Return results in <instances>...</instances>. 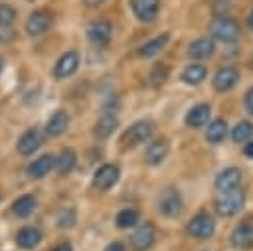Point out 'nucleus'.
<instances>
[{"label": "nucleus", "mask_w": 253, "mask_h": 251, "mask_svg": "<svg viewBox=\"0 0 253 251\" xmlns=\"http://www.w3.org/2000/svg\"><path fill=\"white\" fill-rule=\"evenodd\" d=\"M208 36L213 42L231 45V43L239 42V38H241V26L229 14H217L208 24Z\"/></svg>", "instance_id": "f257e3e1"}, {"label": "nucleus", "mask_w": 253, "mask_h": 251, "mask_svg": "<svg viewBox=\"0 0 253 251\" xmlns=\"http://www.w3.org/2000/svg\"><path fill=\"white\" fill-rule=\"evenodd\" d=\"M154 130H156V125H154V121H150V119H142V121L132 123V125L121 134V140H119V142H121V150H132V148H136V146L148 142V140L152 138Z\"/></svg>", "instance_id": "f03ea898"}, {"label": "nucleus", "mask_w": 253, "mask_h": 251, "mask_svg": "<svg viewBox=\"0 0 253 251\" xmlns=\"http://www.w3.org/2000/svg\"><path fill=\"white\" fill-rule=\"evenodd\" d=\"M243 206H245V192L241 188L221 192L213 200V209L219 217H233L243 209Z\"/></svg>", "instance_id": "7ed1b4c3"}, {"label": "nucleus", "mask_w": 253, "mask_h": 251, "mask_svg": "<svg viewBox=\"0 0 253 251\" xmlns=\"http://www.w3.org/2000/svg\"><path fill=\"white\" fill-rule=\"evenodd\" d=\"M186 233L198 241H208L215 233V219L208 211H198L192 215V219L186 223Z\"/></svg>", "instance_id": "20e7f679"}, {"label": "nucleus", "mask_w": 253, "mask_h": 251, "mask_svg": "<svg viewBox=\"0 0 253 251\" xmlns=\"http://www.w3.org/2000/svg\"><path fill=\"white\" fill-rule=\"evenodd\" d=\"M158 211L160 215L168 217V219H176L182 215L184 211V200H182V194L176 190V188H166L160 198H158Z\"/></svg>", "instance_id": "39448f33"}, {"label": "nucleus", "mask_w": 253, "mask_h": 251, "mask_svg": "<svg viewBox=\"0 0 253 251\" xmlns=\"http://www.w3.org/2000/svg\"><path fill=\"white\" fill-rule=\"evenodd\" d=\"M239 79H241V73L235 65H221L211 75V87L215 93H229L231 89L237 87Z\"/></svg>", "instance_id": "423d86ee"}, {"label": "nucleus", "mask_w": 253, "mask_h": 251, "mask_svg": "<svg viewBox=\"0 0 253 251\" xmlns=\"http://www.w3.org/2000/svg\"><path fill=\"white\" fill-rule=\"evenodd\" d=\"M156 225L152 221H144L132 231L128 245L132 251H150L156 243Z\"/></svg>", "instance_id": "0eeeda50"}, {"label": "nucleus", "mask_w": 253, "mask_h": 251, "mask_svg": "<svg viewBox=\"0 0 253 251\" xmlns=\"http://www.w3.org/2000/svg\"><path fill=\"white\" fill-rule=\"evenodd\" d=\"M51 24H53V14L49 10H45V8H40V10H36V12H32L28 16L24 28H26V34L28 36L38 38V36L45 34L51 28Z\"/></svg>", "instance_id": "6e6552de"}, {"label": "nucleus", "mask_w": 253, "mask_h": 251, "mask_svg": "<svg viewBox=\"0 0 253 251\" xmlns=\"http://www.w3.org/2000/svg\"><path fill=\"white\" fill-rule=\"evenodd\" d=\"M87 40L95 47H107L113 40V26L107 20H95L87 26Z\"/></svg>", "instance_id": "1a4fd4ad"}, {"label": "nucleus", "mask_w": 253, "mask_h": 251, "mask_svg": "<svg viewBox=\"0 0 253 251\" xmlns=\"http://www.w3.org/2000/svg\"><path fill=\"white\" fill-rule=\"evenodd\" d=\"M215 53V42L210 36H200L196 40H192L186 47V55L194 61H206L210 57H213Z\"/></svg>", "instance_id": "9d476101"}, {"label": "nucleus", "mask_w": 253, "mask_h": 251, "mask_svg": "<svg viewBox=\"0 0 253 251\" xmlns=\"http://www.w3.org/2000/svg\"><path fill=\"white\" fill-rule=\"evenodd\" d=\"M119 176H121L119 166L107 162V164H103V166H99L95 170V174H93V188H97L101 192H107L109 188H113L119 182Z\"/></svg>", "instance_id": "9b49d317"}, {"label": "nucleus", "mask_w": 253, "mask_h": 251, "mask_svg": "<svg viewBox=\"0 0 253 251\" xmlns=\"http://www.w3.org/2000/svg\"><path fill=\"white\" fill-rule=\"evenodd\" d=\"M130 10L138 22L152 24L160 14V0H128Z\"/></svg>", "instance_id": "f8f14e48"}, {"label": "nucleus", "mask_w": 253, "mask_h": 251, "mask_svg": "<svg viewBox=\"0 0 253 251\" xmlns=\"http://www.w3.org/2000/svg\"><path fill=\"white\" fill-rule=\"evenodd\" d=\"M229 243L235 249H251L253 247V219L239 221L229 235Z\"/></svg>", "instance_id": "ddd939ff"}, {"label": "nucleus", "mask_w": 253, "mask_h": 251, "mask_svg": "<svg viewBox=\"0 0 253 251\" xmlns=\"http://www.w3.org/2000/svg\"><path fill=\"white\" fill-rule=\"evenodd\" d=\"M241 180H243V174L237 166H227L223 168L215 180H213V188L221 194V192H229V190H235V188H241Z\"/></svg>", "instance_id": "4468645a"}, {"label": "nucleus", "mask_w": 253, "mask_h": 251, "mask_svg": "<svg viewBox=\"0 0 253 251\" xmlns=\"http://www.w3.org/2000/svg\"><path fill=\"white\" fill-rule=\"evenodd\" d=\"M168 152H170V144L164 136L152 138V140H148V144L144 148V162L150 164V166H158L166 160Z\"/></svg>", "instance_id": "2eb2a0df"}, {"label": "nucleus", "mask_w": 253, "mask_h": 251, "mask_svg": "<svg viewBox=\"0 0 253 251\" xmlns=\"http://www.w3.org/2000/svg\"><path fill=\"white\" fill-rule=\"evenodd\" d=\"M79 63H81V57L77 51H65L53 65V77L55 79H65V77H71L77 69H79Z\"/></svg>", "instance_id": "dca6fc26"}, {"label": "nucleus", "mask_w": 253, "mask_h": 251, "mask_svg": "<svg viewBox=\"0 0 253 251\" xmlns=\"http://www.w3.org/2000/svg\"><path fill=\"white\" fill-rule=\"evenodd\" d=\"M210 119H211V105L210 103H198L186 113L184 123L190 128H204L210 123Z\"/></svg>", "instance_id": "f3484780"}, {"label": "nucleus", "mask_w": 253, "mask_h": 251, "mask_svg": "<svg viewBox=\"0 0 253 251\" xmlns=\"http://www.w3.org/2000/svg\"><path fill=\"white\" fill-rule=\"evenodd\" d=\"M168 42H170V32H162V34H158V36L146 40V42L136 49V55L142 57V59H150V57L158 55V53L168 45Z\"/></svg>", "instance_id": "a211bd4d"}, {"label": "nucleus", "mask_w": 253, "mask_h": 251, "mask_svg": "<svg viewBox=\"0 0 253 251\" xmlns=\"http://www.w3.org/2000/svg\"><path fill=\"white\" fill-rule=\"evenodd\" d=\"M42 142H43L42 132H40L38 128H28V130L18 138L16 148H18V152H20L22 156H30V154H34V152L42 146Z\"/></svg>", "instance_id": "6ab92c4d"}, {"label": "nucleus", "mask_w": 253, "mask_h": 251, "mask_svg": "<svg viewBox=\"0 0 253 251\" xmlns=\"http://www.w3.org/2000/svg\"><path fill=\"white\" fill-rule=\"evenodd\" d=\"M206 77H208V67L204 63H196V61L194 63H188L182 69V73H180L182 83H186L190 87H198L200 83L206 81Z\"/></svg>", "instance_id": "aec40b11"}, {"label": "nucleus", "mask_w": 253, "mask_h": 251, "mask_svg": "<svg viewBox=\"0 0 253 251\" xmlns=\"http://www.w3.org/2000/svg\"><path fill=\"white\" fill-rule=\"evenodd\" d=\"M117 126H119V119H117V115L111 113V111H105V113L99 117V121L95 123L93 134H95L97 138L105 140V138H109V136L117 130Z\"/></svg>", "instance_id": "412c9836"}, {"label": "nucleus", "mask_w": 253, "mask_h": 251, "mask_svg": "<svg viewBox=\"0 0 253 251\" xmlns=\"http://www.w3.org/2000/svg\"><path fill=\"white\" fill-rule=\"evenodd\" d=\"M53 164H55V156L53 154H42L40 158H36L34 162H30L28 176L34 178V180H42V178H45L53 170Z\"/></svg>", "instance_id": "4be33fe9"}, {"label": "nucleus", "mask_w": 253, "mask_h": 251, "mask_svg": "<svg viewBox=\"0 0 253 251\" xmlns=\"http://www.w3.org/2000/svg\"><path fill=\"white\" fill-rule=\"evenodd\" d=\"M227 136V123L225 119H213L206 125V132H204V138L206 142L210 144H221Z\"/></svg>", "instance_id": "5701e85b"}, {"label": "nucleus", "mask_w": 253, "mask_h": 251, "mask_svg": "<svg viewBox=\"0 0 253 251\" xmlns=\"http://www.w3.org/2000/svg\"><path fill=\"white\" fill-rule=\"evenodd\" d=\"M67 126H69V115H67V111H55L49 119H47V125H45V132L49 134V136H61L65 130H67Z\"/></svg>", "instance_id": "b1692460"}, {"label": "nucleus", "mask_w": 253, "mask_h": 251, "mask_svg": "<svg viewBox=\"0 0 253 251\" xmlns=\"http://www.w3.org/2000/svg\"><path fill=\"white\" fill-rule=\"evenodd\" d=\"M42 241V231L34 225H26L16 233V243L22 249H34Z\"/></svg>", "instance_id": "393cba45"}, {"label": "nucleus", "mask_w": 253, "mask_h": 251, "mask_svg": "<svg viewBox=\"0 0 253 251\" xmlns=\"http://www.w3.org/2000/svg\"><path fill=\"white\" fill-rule=\"evenodd\" d=\"M75 164H77V154H75V150L73 148H63L61 152H59V156L55 158V164H53V168L57 170V174L59 176H67L73 168H75Z\"/></svg>", "instance_id": "a878e982"}, {"label": "nucleus", "mask_w": 253, "mask_h": 251, "mask_svg": "<svg viewBox=\"0 0 253 251\" xmlns=\"http://www.w3.org/2000/svg\"><path fill=\"white\" fill-rule=\"evenodd\" d=\"M36 206H38L36 196H32V194H24V196H20V198L14 202L12 211H14L18 217H28V215L36 209Z\"/></svg>", "instance_id": "bb28decb"}, {"label": "nucleus", "mask_w": 253, "mask_h": 251, "mask_svg": "<svg viewBox=\"0 0 253 251\" xmlns=\"http://www.w3.org/2000/svg\"><path fill=\"white\" fill-rule=\"evenodd\" d=\"M253 138V123L251 121H237L231 128V140L235 144H243Z\"/></svg>", "instance_id": "cd10ccee"}, {"label": "nucleus", "mask_w": 253, "mask_h": 251, "mask_svg": "<svg viewBox=\"0 0 253 251\" xmlns=\"http://www.w3.org/2000/svg\"><path fill=\"white\" fill-rule=\"evenodd\" d=\"M138 219H140V213H138L136 208H123L117 213L115 223H117L119 229H128V227H134L138 223Z\"/></svg>", "instance_id": "c85d7f7f"}, {"label": "nucleus", "mask_w": 253, "mask_h": 251, "mask_svg": "<svg viewBox=\"0 0 253 251\" xmlns=\"http://www.w3.org/2000/svg\"><path fill=\"white\" fill-rule=\"evenodd\" d=\"M168 77H170V67L166 63H154L148 71V83L152 87H162Z\"/></svg>", "instance_id": "c756f323"}, {"label": "nucleus", "mask_w": 253, "mask_h": 251, "mask_svg": "<svg viewBox=\"0 0 253 251\" xmlns=\"http://www.w3.org/2000/svg\"><path fill=\"white\" fill-rule=\"evenodd\" d=\"M16 22V10L10 4H0V30L10 28Z\"/></svg>", "instance_id": "7c9ffc66"}, {"label": "nucleus", "mask_w": 253, "mask_h": 251, "mask_svg": "<svg viewBox=\"0 0 253 251\" xmlns=\"http://www.w3.org/2000/svg\"><path fill=\"white\" fill-rule=\"evenodd\" d=\"M75 223V211L71 209V208H67V209H63L59 215H57V227H71Z\"/></svg>", "instance_id": "2f4dec72"}, {"label": "nucleus", "mask_w": 253, "mask_h": 251, "mask_svg": "<svg viewBox=\"0 0 253 251\" xmlns=\"http://www.w3.org/2000/svg\"><path fill=\"white\" fill-rule=\"evenodd\" d=\"M243 107H245V111L253 117V87L247 89V93H245V97H243Z\"/></svg>", "instance_id": "473e14b6"}, {"label": "nucleus", "mask_w": 253, "mask_h": 251, "mask_svg": "<svg viewBox=\"0 0 253 251\" xmlns=\"http://www.w3.org/2000/svg\"><path fill=\"white\" fill-rule=\"evenodd\" d=\"M243 154H245V158L253 160V138L247 140V142H243Z\"/></svg>", "instance_id": "72a5a7b5"}, {"label": "nucleus", "mask_w": 253, "mask_h": 251, "mask_svg": "<svg viewBox=\"0 0 253 251\" xmlns=\"http://www.w3.org/2000/svg\"><path fill=\"white\" fill-rule=\"evenodd\" d=\"M103 251H125V243H121V241H111Z\"/></svg>", "instance_id": "f704fd0d"}, {"label": "nucleus", "mask_w": 253, "mask_h": 251, "mask_svg": "<svg viewBox=\"0 0 253 251\" xmlns=\"http://www.w3.org/2000/svg\"><path fill=\"white\" fill-rule=\"evenodd\" d=\"M107 0H83V4L87 6V8H99V6H103Z\"/></svg>", "instance_id": "c9c22d12"}, {"label": "nucleus", "mask_w": 253, "mask_h": 251, "mask_svg": "<svg viewBox=\"0 0 253 251\" xmlns=\"http://www.w3.org/2000/svg\"><path fill=\"white\" fill-rule=\"evenodd\" d=\"M51 251H73V247H71V243H67V241H63V243H59V245H55Z\"/></svg>", "instance_id": "e433bc0d"}, {"label": "nucleus", "mask_w": 253, "mask_h": 251, "mask_svg": "<svg viewBox=\"0 0 253 251\" xmlns=\"http://www.w3.org/2000/svg\"><path fill=\"white\" fill-rule=\"evenodd\" d=\"M245 24H247L249 32H253V8L249 10V14H247V20H245Z\"/></svg>", "instance_id": "4c0bfd02"}, {"label": "nucleus", "mask_w": 253, "mask_h": 251, "mask_svg": "<svg viewBox=\"0 0 253 251\" xmlns=\"http://www.w3.org/2000/svg\"><path fill=\"white\" fill-rule=\"evenodd\" d=\"M2 69H4V59L0 57V73H2Z\"/></svg>", "instance_id": "58836bf2"}, {"label": "nucleus", "mask_w": 253, "mask_h": 251, "mask_svg": "<svg viewBox=\"0 0 253 251\" xmlns=\"http://www.w3.org/2000/svg\"><path fill=\"white\" fill-rule=\"evenodd\" d=\"M26 2H36V0H26Z\"/></svg>", "instance_id": "ea45409f"}, {"label": "nucleus", "mask_w": 253, "mask_h": 251, "mask_svg": "<svg viewBox=\"0 0 253 251\" xmlns=\"http://www.w3.org/2000/svg\"><path fill=\"white\" fill-rule=\"evenodd\" d=\"M251 65H253V55H251Z\"/></svg>", "instance_id": "a19ab883"}, {"label": "nucleus", "mask_w": 253, "mask_h": 251, "mask_svg": "<svg viewBox=\"0 0 253 251\" xmlns=\"http://www.w3.org/2000/svg\"><path fill=\"white\" fill-rule=\"evenodd\" d=\"M202 251H208V249H202Z\"/></svg>", "instance_id": "79ce46f5"}]
</instances>
